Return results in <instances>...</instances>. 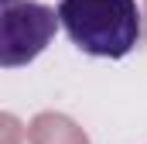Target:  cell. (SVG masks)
<instances>
[{
	"label": "cell",
	"instance_id": "6da1fadb",
	"mask_svg": "<svg viewBox=\"0 0 147 144\" xmlns=\"http://www.w3.org/2000/svg\"><path fill=\"white\" fill-rule=\"evenodd\" d=\"M55 14L69 41L92 58H123L140 41L137 0H62Z\"/></svg>",
	"mask_w": 147,
	"mask_h": 144
},
{
	"label": "cell",
	"instance_id": "7a4b0ae2",
	"mask_svg": "<svg viewBox=\"0 0 147 144\" xmlns=\"http://www.w3.org/2000/svg\"><path fill=\"white\" fill-rule=\"evenodd\" d=\"M58 14L38 0H0V69L31 65L51 45Z\"/></svg>",
	"mask_w": 147,
	"mask_h": 144
}]
</instances>
